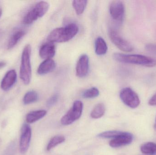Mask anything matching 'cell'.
<instances>
[{"label": "cell", "instance_id": "cell-1", "mask_svg": "<svg viewBox=\"0 0 156 155\" xmlns=\"http://www.w3.org/2000/svg\"><path fill=\"white\" fill-rule=\"evenodd\" d=\"M79 31L76 24L71 23L65 27L56 28L48 36L49 42L62 43L68 42L74 38Z\"/></svg>", "mask_w": 156, "mask_h": 155}, {"label": "cell", "instance_id": "cell-2", "mask_svg": "<svg viewBox=\"0 0 156 155\" xmlns=\"http://www.w3.org/2000/svg\"><path fill=\"white\" fill-rule=\"evenodd\" d=\"M114 59L119 62L132 64L152 67L156 66V59L141 55H127L120 53H115L113 55Z\"/></svg>", "mask_w": 156, "mask_h": 155}, {"label": "cell", "instance_id": "cell-3", "mask_svg": "<svg viewBox=\"0 0 156 155\" xmlns=\"http://www.w3.org/2000/svg\"><path fill=\"white\" fill-rule=\"evenodd\" d=\"M31 46L27 45L22 53L20 77L25 85L30 83L32 77V68L31 64Z\"/></svg>", "mask_w": 156, "mask_h": 155}, {"label": "cell", "instance_id": "cell-4", "mask_svg": "<svg viewBox=\"0 0 156 155\" xmlns=\"http://www.w3.org/2000/svg\"><path fill=\"white\" fill-rule=\"evenodd\" d=\"M49 5L44 1H41L36 4L28 11L23 19L25 25H30L43 17L48 11Z\"/></svg>", "mask_w": 156, "mask_h": 155}, {"label": "cell", "instance_id": "cell-5", "mask_svg": "<svg viewBox=\"0 0 156 155\" xmlns=\"http://www.w3.org/2000/svg\"><path fill=\"white\" fill-rule=\"evenodd\" d=\"M83 104L80 101L74 102L72 108L62 117L61 123L65 126L69 125L78 120L82 113Z\"/></svg>", "mask_w": 156, "mask_h": 155}, {"label": "cell", "instance_id": "cell-6", "mask_svg": "<svg viewBox=\"0 0 156 155\" xmlns=\"http://www.w3.org/2000/svg\"><path fill=\"white\" fill-rule=\"evenodd\" d=\"M120 97L123 103L130 108H136L140 105L138 95L130 87L123 88L120 92Z\"/></svg>", "mask_w": 156, "mask_h": 155}, {"label": "cell", "instance_id": "cell-7", "mask_svg": "<svg viewBox=\"0 0 156 155\" xmlns=\"http://www.w3.org/2000/svg\"><path fill=\"white\" fill-rule=\"evenodd\" d=\"M108 34L113 43L121 51L129 52L134 50L133 47L131 44L123 38L116 31L110 30Z\"/></svg>", "mask_w": 156, "mask_h": 155}, {"label": "cell", "instance_id": "cell-8", "mask_svg": "<svg viewBox=\"0 0 156 155\" xmlns=\"http://www.w3.org/2000/svg\"><path fill=\"white\" fill-rule=\"evenodd\" d=\"M109 10L113 20L116 22H122L124 18L125 6L122 1H112L110 4Z\"/></svg>", "mask_w": 156, "mask_h": 155}, {"label": "cell", "instance_id": "cell-9", "mask_svg": "<svg viewBox=\"0 0 156 155\" xmlns=\"http://www.w3.org/2000/svg\"><path fill=\"white\" fill-rule=\"evenodd\" d=\"M32 136V130L28 125L25 124L22 126L20 141V150L22 153L27 152Z\"/></svg>", "mask_w": 156, "mask_h": 155}, {"label": "cell", "instance_id": "cell-10", "mask_svg": "<svg viewBox=\"0 0 156 155\" xmlns=\"http://www.w3.org/2000/svg\"><path fill=\"white\" fill-rule=\"evenodd\" d=\"M133 136L132 134L126 132H122L121 134L110 141L109 145L113 148L121 147L128 145L133 142Z\"/></svg>", "mask_w": 156, "mask_h": 155}, {"label": "cell", "instance_id": "cell-11", "mask_svg": "<svg viewBox=\"0 0 156 155\" xmlns=\"http://www.w3.org/2000/svg\"><path fill=\"white\" fill-rule=\"evenodd\" d=\"M89 70V58L86 54H83L80 56L76 67L77 76L80 78L85 77L88 74Z\"/></svg>", "mask_w": 156, "mask_h": 155}, {"label": "cell", "instance_id": "cell-12", "mask_svg": "<svg viewBox=\"0 0 156 155\" xmlns=\"http://www.w3.org/2000/svg\"><path fill=\"white\" fill-rule=\"evenodd\" d=\"M17 79V74L15 70H11L5 74L2 80L1 88L3 91L9 90L15 84Z\"/></svg>", "mask_w": 156, "mask_h": 155}, {"label": "cell", "instance_id": "cell-13", "mask_svg": "<svg viewBox=\"0 0 156 155\" xmlns=\"http://www.w3.org/2000/svg\"><path fill=\"white\" fill-rule=\"evenodd\" d=\"M55 46L53 43L48 42L44 44L40 47L39 56L43 59H51L55 54Z\"/></svg>", "mask_w": 156, "mask_h": 155}, {"label": "cell", "instance_id": "cell-14", "mask_svg": "<svg viewBox=\"0 0 156 155\" xmlns=\"http://www.w3.org/2000/svg\"><path fill=\"white\" fill-rule=\"evenodd\" d=\"M55 67V62L53 59H46L40 64L37 72L40 75H44L54 71Z\"/></svg>", "mask_w": 156, "mask_h": 155}, {"label": "cell", "instance_id": "cell-15", "mask_svg": "<svg viewBox=\"0 0 156 155\" xmlns=\"http://www.w3.org/2000/svg\"><path fill=\"white\" fill-rule=\"evenodd\" d=\"M47 111L41 110L33 111L27 114L26 117V122L28 123H33L45 116Z\"/></svg>", "mask_w": 156, "mask_h": 155}, {"label": "cell", "instance_id": "cell-16", "mask_svg": "<svg viewBox=\"0 0 156 155\" xmlns=\"http://www.w3.org/2000/svg\"><path fill=\"white\" fill-rule=\"evenodd\" d=\"M25 34V31L22 30L16 31L14 32L8 41L7 49L10 50L13 48L17 44L19 41L23 37Z\"/></svg>", "mask_w": 156, "mask_h": 155}, {"label": "cell", "instance_id": "cell-17", "mask_svg": "<svg viewBox=\"0 0 156 155\" xmlns=\"http://www.w3.org/2000/svg\"><path fill=\"white\" fill-rule=\"evenodd\" d=\"M107 44L105 41L102 37H99L95 40V52L96 54L99 56H102L107 52Z\"/></svg>", "mask_w": 156, "mask_h": 155}, {"label": "cell", "instance_id": "cell-18", "mask_svg": "<svg viewBox=\"0 0 156 155\" xmlns=\"http://www.w3.org/2000/svg\"><path fill=\"white\" fill-rule=\"evenodd\" d=\"M141 152L144 154L154 155L156 154V143L148 142L143 144L140 147Z\"/></svg>", "mask_w": 156, "mask_h": 155}, {"label": "cell", "instance_id": "cell-19", "mask_svg": "<svg viewBox=\"0 0 156 155\" xmlns=\"http://www.w3.org/2000/svg\"><path fill=\"white\" fill-rule=\"evenodd\" d=\"M105 107L103 103H99L95 106L90 114L91 117L94 119L101 118L104 115Z\"/></svg>", "mask_w": 156, "mask_h": 155}, {"label": "cell", "instance_id": "cell-20", "mask_svg": "<svg viewBox=\"0 0 156 155\" xmlns=\"http://www.w3.org/2000/svg\"><path fill=\"white\" fill-rule=\"evenodd\" d=\"M88 1L85 0L82 1H73L72 5L78 15H80L85 10L87 5Z\"/></svg>", "mask_w": 156, "mask_h": 155}, {"label": "cell", "instance_id": "cell-21", "mask_svg": "<svg viewBox=\"0 0 156 155\" xmlns=\"http://www.w3.org/2000/svg\"><path fill=\"white\" fill-rule=\"evenodd\" d=\"M38 98V94L35 91H30L25 95L23 99V102L24 104H30L37 102Z\"/></svg>", "mask_w": 156, "mask_h": 155}, {"label": "cell", "instance_id": "cell-22", "mask_svg": "<svg viewBox=\"0 0 156 155\" xmlns=\"http://www.w3.org/2000/svg\"><path fill=\"white\" fill-rule=\"evenodd\" d=\"M66 138L63 136H54L50 140L47 147V150L49 151L52 148L65 142Z\"/></svg>", "mask_w": 156, "mask_h": 155}, {"label": "cell", "instance_id": "cell-23", "mask_svg": "<svg viewBox=\"0 0 156 155\" xmlns=\"http://www.w3.org/2000/svg\"><path fill=\"white\" fill-rule=\"evenodd\" d=\"M100 94L99 90L96 87H91L85 90L82 94L84 98H94L97 97Z\"/></svg>", "mask_w": 156, "mask_h": 155}, {"label": "cell", "instance_id": "cell-24", "mask_svg": "<svg viewBox=\"0 0 156 155\" xmlns=\"http://www.w3.org/2000/svg\"><path fill=\"white\" fill-rule=\"evenodd\" d=\"M122 132L118 131H107L99 134L98 135V137L102 138H114L121 134Z\"/></svg>", "mask_w": 156, "mask_h": 155}, {"label": "cell", "instance_id": "cell-25", "mask_svg": "<svg viewBox=\"0 0 156 155\" xmlns=\"http://www.w3.org/2000/svg\"><path fill=\"white\" fill-rule=\"evenodd\" d=\"M145 49L147 52L156 55V44H148L145 46Z\"/></svg>", "mask_w": 156, "mask_h": 155}, {"label": "cell", "instance_id": "cell-26", "mask_svg": "<svg viewBox=\"0 0 156 155\" xmlns=\"http://www.w3.org/2000/svg\"><path fill=\"white\" fill-rule=\"evenodd\" d=\"M58 100V96L57 95H54L48 99V101H47V105L48 107H51L57 103Z\"/></svg>", "mask_w": 156, "mask_h": 155}, {"label": "cell", "instance_id": "cell-27", "mask_svg": "<svg viewBox=\"0 0 156 155\" xmlns=\"http://www.w3.org/2000/svg\"><path fill=\"white\" fill-rule=\"evenodd\" d=\"M148 104L152 106H156V93L148 101Z\"/></svg>", "mask_w": 156, "mask_h": 155}, {"label": "cell", "instance_id": "cell-28", "mask_svg": "<svg viewBox=\"0 0 156 155\" xmlns=\"http://www.w3.org/2000/svg\"><path fill=\"white\" fill-rule=\"evenodd\" d=\"M6 63L5 62H0V69L6 66Z\"/></svg>", "mask_w": 156, "mask_h": 155}, {"label": "cell", "instance_id": "cell-29", "mask_svg": "<svg viewBox=\"0 0 156 155\" xmlns=\"http://www.w3.org/2000/svg\"><path fill=\"white\" fill-rule=\"evenodd\" d=\"M3 33V31L1 29H0V38L2 36Z\"/></svg>", "mask_w": 156, "mask_h": 155}, {"label": "cell", "instance_id": "cell-30", "mask_svg": "<svg viewBox=\"0 0 156 155\" xmlns=\"http://www.w3.org/2000/svg\"><path fill=\"white\" fill-rule=\"evenodd\" d=\"M2 10L0 8V18H1V16H2Z\"/></svg>", "mask_w": 156, "mask_h": 155}, {"label": "cell", "instance_id": "cell-31", "mask_svg": "<svg viewBox=\"0 0 156 155\" xmlns=\"http://www.w3.org/2000/svg\"><path fill=\"white\" fill-rule=\"evenodd\" d=\"M154 127L156 129V118L155 119V123Z\"/></svg>", "mask_w": 156, "mask_h": 155}]
</instances>
